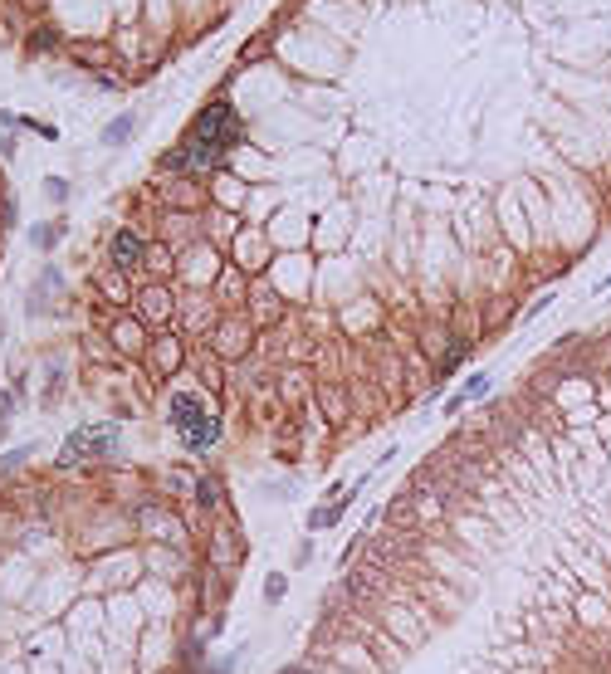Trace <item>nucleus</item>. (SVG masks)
Listing matches in <instances>:
<instances>
[{
	"label": "nucleus",
	"instance_id": "nucleus-1",
	"mask_svg": "<svg viewBox=\"0 0 611 674\" xmlns=\"http://www.w3.org/2000/svg\"><path fill=\"white\" fill-rule=\"evenodd\" d=\"M172 425L181 430V440H186L191 450H205V445L220 440V420L205 410V401L191 396V391H176V396H172Z\"/></svg>",
	"mask_w": 611,
	"mask_h": 674
},
{
	"label": "nucleus",
	"instance_id": "nucleus-7",
	"mask_svg": "<svg viewBox=\"0 0 611 674\" xmlns=\"http://www.w3.org/2000/svg\"><path fill=\"white\" fill-rule=\"evenodd\" d=\"M279 596H284V577L274 572V577L264 581V601H279Z\"/></svg>",
	"mask_w": 611,
	"mask_h": 674
},
{
	"label": "nucleus",
	"instance_id": "nucleus-2",
	"mask_svg": "<svg viewBox=\"0 0 611 674\" xmlns=\"http://www.w3.org/2000/svg\"><path fill=\"white\" fill-rule=\"evenodd\" d=\"M117 450V425H84L69 435L64 460H84V455H112Z\"/></svg>",
	"mask_w": 611,
	"mask_h": 674
},
{
	"label": "nucleus",
	"instance_id": "nucleus-6",
	"mask_svg": "<svg viewBox=\"0 0 611 674\" xmlns=\"http://www.w3.org/2000/svg\"><path fill=\"white\" fill-rule=\"evenodd\" d=\"M112 337H117V347H122V352H137V347H142L137 323H117V332H112Z\"/></svg>",
	"mask_w": 611,
	"mask_h": 674
},
{
	"label": "nucleus",
	"instance_id": "nucleus-3",
	"mask_svg": "<svg viewBox=\"0 0 611 674\" xmlns=\"http://www.w3.org/2000/svg\"><path fill=\"white\" fill-rule=\"evenodd\" d=\"M147 259V245H142V235H132V230H117L112 235V264L117 269H137Z\"/></svg>",
	"mask_w": 611,
	"mask_h": 674
},
{
	"label": "nucleus",
	"instance_id": "nucleus-5",
	"mask_svg": "<svg viewBox=\"0 0 611 674\" xmlns=\"http://www.w3.org/2000/svg\"><path fill=\"white\" fill-rule=\"evenodd\" d=\"M59 235H64V220H54V225H34V230H30V240H34L39 249H49Z\"/></svg>",
	"mask_w": 611,
	"mask_h": 674
},
{
	"label": "nucleus",
	"instance_id": "nucleus-9",
	"mask_svg": "<svg viewBox=\"0 0 611 674\" xmlns=\"http://www.w3.org/2000/svg\"><path fill=\"white\" fill-rule=\"evenodd\" d=\"M201 503H220V484L215 479H201Z\"/></svg>",
	"mask_w": 611,
	"mask_h": 674
},
{
	"label": "nucleus",
	"instance_id": "nucleus-4",
	"mask_svg": "<svg viewBox=\"0 0 611 674\" xmlns=\"http://www.w3.org/2000/svg\"><path fill=\"white\" fill-rule=\"evenodd\" d=\"M132 127H137V117H132V112H122V117H112V122H108V132H103V142H122V137H127Z\"/></svg>",
	"mask_w": 611,
	"mask_h": 674
},
{
	"label": "nucleus",
	"instance_id": "nucleus-8",
	"mask_svg": "<svg viewBox=\"0 0 611 674\" xmlns=\"http://www.w3.org/2000/svg\"><path fill=\"white\" fill-rule=\"evenodd\" d=\"M44 195H49V200H69V181H59V176H54V181L44 186Z\"/></svg>",
	"mask_w": 611,
	"mask_h": 674
}]
</instances>
